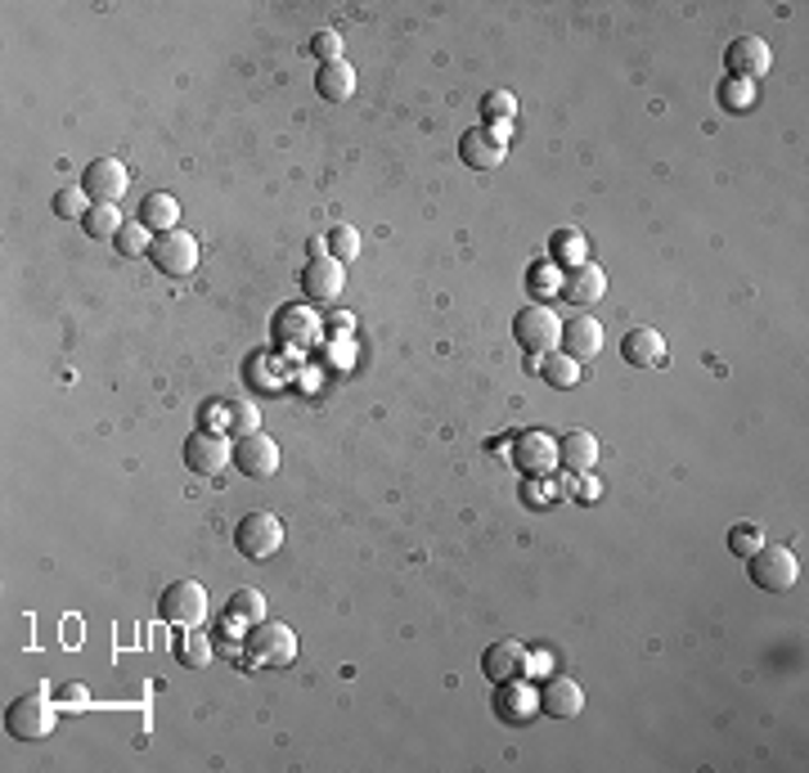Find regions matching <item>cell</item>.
<instances>
[{"label":"cell","mask_w":809,"mask_h":773,"mask_svg":"<svg viewBox=\"0 0 809 773\" xmlns=\"http://www.w3.org/2000/svg\"><path fill=\"white\" fill-rule=\"evenodd\" d=\"M5 729H10V738H19V742H41V738H50V733H55V702L45 697V693H23V697L10 702V710H5Z\"/></svg>","instance_id":"obj_1"},{"label":"cell","mask_w":809,"mask_h":773,"mask_svg":"<svg viewBox=\"0 0 809 773\" xmlns=\"http://www.w3.org/2000/svg\"><path fill=\"white\" fill-rule=\"evenodd\" d=\"M746 562H751V580L765 594H787L800 580V562H796V553L787 545H760Z\"/></svg>","instance_id":"obj_2"},{"label":"cell","mask_w":809,"mask_h":773,"mask_svg":"<svg viewBox=\"0 0 809 773\" xmlns=\"http://www.w3.org/2000/svg\"><path fill=\"white\" fill-rule=\"evenodd\" d=\"M158 616L167 625H180V630H199L203 616H207V590L199 580H171L158 598Z\"/></svg>","instance_id":"obj_3"},{"label":"cell","mask_w":809,"mask_h":773,"mask_svg":"<svg viewBox=\"0 0 809 773\" xmlns=\"http://www.w3.org/2000/svg\"><path fill=\"white\" fill-rule=\"evenodd\" d=\"M234 545H239L244 558L266 562V558H274L283 549V522L274 513H261V508L257 513H244L239 526H234Z\"/></svg>","instance_id":"obj_4"},{"label":"cell","mask_w":809,"mask_h":773,"mask_svg":"<svg viewBox=\"0 0 809 773\" xmlns=\"http://www.w3.org/2000/svg\"><path fill=\"white\" fill-rule=\"evenodd\" d=\"M154 266L167 275V279H189L199 270V238L184 234V229H167V234H154V248H149Z\"/></svg>","instance_id":"obj_5"},{"label":"cell","mask_w":809,"mask_h":773,"mask_svg":"<svg viewBox=\"0 0 809 773\" xmlns=\"http://www.w3.org/2000/svg\"><path fill=\"white\" fill-rule=\"evenodd\" d=\"M513 337H517V347L521 351H531V356H549V351H558V343H562V324H558V315L549 311V306H527L517 320H513Z\"/></svg>","instance_id":"obj_6"},{"label":"cell","mask_w":809,"mask_h":773,"mask_svg":"<svg viewBox=\"0 0 809 773\" xmlns=\"http://www.w3.org/2000/svg\"><path fill=\"white\" fill-rule=\"evenodd\" d=\"M248 657L257 665H293L297 657V635L283 620H257L248 630Z\"/></svg>","instance_id":"obj_7"},{"label":"cell","mask_w":809,"mask_h":773,"mask_svg":"<svg viewBox=\"0 0 809 773\" xmlns=\"http://www.w3.org/2000/svg\"><path fill=\"white\" fill-rule=\"evenodd\" d=\"M81 189L90 193V203H122L126 189H131V171L117 163V158H94L81 176Z\"/></svg>","instance_id":"obj_8"},{"label":"cell","mask_w":809,"mask_h":773,"mask_svg":"<svg viewBox=\"0 0 809 773\" xmlns=\"http://www.w3.org/2000/svg\"><path fill=\"white\" fill-rule=\"evenodd\" d=\"M459 158L472 171H499L504 158H508V131L504 126H495V131H468L459 139Z\"/></svg>","instance_id":"obj_9"},{"label":"cell","mask_w":809,"mask_h":773,"mask_svg":"<svg viewBox=\"0 0 809 773\" xmlns=\"http://www.w3.org/2000/svg\"><path fill=\"white\" fill-rule=\"evenodd\" d=\"M184 463H189V472H199V477H216V472H225V463H234V450L225 446L221 432H189Z\"/></svg>","instance_id":"obj_10"},{"label":"cell","mask_w":809,"mask_h":773,"mask_svg":"<svg viewBox=\"0 0 809 773\" xmlns=\"http://www.w3.org/2000/svg\"><path fill=\"white\" fill-rule=\"evenodd\" d=\"M724 64H729V77L751 81V77H765L774 68V51L765 36H738V41H729Z\"/></svg>","instance_id":"obj_11"},{"label":"cell","mask_w":809,"mask_h":773,"mask_svg":"<svg viewBox=\"0 0 809 773\" xmlns=\"http://www.w3.org/2000/svg\"><path fill=\"white\" fill-rule=\"evenodd\" d=\"M482 670H486V680H495V684H521V680H527V670H531V657H527V648H521V643L499 639V643H491L482 652Z\"/></svg>","instance_id":"obj_12"},{"label":"cell","mask_w":809,"mask_h":773,"mask_svg":"<svg viewBox=\"0 0 809 773\" xmlns=\"http://www.w3.org/2000/svg\"><path fill=\"white\" fill-rule=\"evenodd\" d=\"M513 463L527 477H549L558 468V441L549 432H521L513 441Z\"/></svg>","instance_id":"obj_13"},{"label":"cell","mask_w":809,"mask_h":773,"mask_svg":"<svg viewBox=\"0 0 809 773\" xmlns=\"http://www.w3.org/2000/svg\"><path fill=\"white\" fill-rule=\"evenodd\" d=\"M234 463H239L244 477H274L279 472V446L274 437H266V432H248V437H239V446H234Z\"/></svg>","instance_id":"obj_14"},{"label":"cell","mask_w":809,"mask_h":773,"mask_svg":"<svg viewBox=\"0 0 809 773\" xmlns=\"http://www.w3.org/2000/svg\"><path fill=\"white\" fill-rule=\"evenodd\" d=\"M558 293H562L571 306H594V302L607 293V275H603V266L581 261V266H571V270L562 275V288H558Z\"/></svg>","instance_id":"obj_15"},{"label":"cell","mask_w":809,"mask_h":773,"mask_svg":"<svg viewBox=\"0 0 809 773\" xmlns=\"http://www.w3.org/2000/svg\"><path fill=\"white\" fill-rule=\"evenodd\" d=\"M342 283H347V275H342V261L338 257H315L302 270V288H306L311 302H333V298L342 293Z\"/></svg>","instance_id":"obj_16"},{"label":"cell","mask_w":809,"mask_h":773,"mask_svg":"<svg viewBox=\"0 0 809 773\" xmlns=\"http://www.w3.org/2000/svg\"><path fill=\"white\" fill-rule=\"evenodd\" d=\"M540 710H549L553 719H576L585 710V688L571 674H558L540 688Z\"/></svg>","instance_id":"obj_17"},{"label":"cell","mask_w":809,"mask_h":773,"mask_svg":"<svg viewBox=\"0 0 809 773\" xmlns=\"http://www.w3.org/2000/svg\"><path fill=\"white\" fill-rule=\"evenodd\" d=\"M562 347L571 360H594L603 351V324L594 315H576L571 324H562Z\"/></svg>","instance_id":"obj_18"},{"label":"cell","mask_w":809,"mask_h":773,"mask_svg":"<svg viewBox=\"0 0 809 773\" xmlns=\"http://www.w3.org/2000/svg\"><path fill=\"white\" fill-rule=\"evenodd\" d=\"M621 360L626 365H634V369H652V365H661L665 360V337L656 333V328H630L626 337H621Z\"/></svg>","instance_id":"obj_19"},{"label":"cell","mask_w":809,"mask_h":773,"mask_svg":"<svg viewBox=\"0 0 809 773\" xmlns=\"http://www.w3.org/2000/svg\"><path fill=\"white\" fill-rule=\"evenodd\" d=\"M558 463L566 468V472H594V463H598V437L594 432H585V427H576V432H566V437L558 441Z\"/></svg>","instance_id":"obj_20"},{"label":"cell","mask_w":809,"mask_h":773,"mask_svg":"<svg viewBox=\"0 0 809 773\" xmlns=\"http://www.w3.org/2000/svg\"><path fill=\"white\" fill-rule=\"evenodd\" d=\"M315 90H319V100H333V104L351 100V94H356V68H351L347 59H338V64H319V72H315Z\"/></svg>","instance_id":"obj_21"},{"label":"cell","mask_w":809,"mask_h":773,"mask_svg":"<svg viewBox=\"0 0 809 773\" xmlns=\"http://www.w3.org/2000/svg\"><path fill=\"white\" fill-rule=\"evenodd\" d=\"M139 221H145L154 234H167V229H176V221H180V203L171 199V193H149L145 208H139Z\"/></svg>","instance_id":"obj_22"},{"label":"cell","mask_w":809,"mask_h":773,"mask_svg":"<svg viewBox=\"0 0 809 773\" xmlns=\"http://www.w3.org/2000/svg\"><path fill=\"white\" fill-rule=\"evenodd\" d=\"M540 373H544L549 386H562V392H566V386L581 382V360H571L566 351H549V356L540 360Z\"/></svg>","instance_id":"obj_23"},{"label":"cell","mask_w":809,"mask_h":773,"mask_svg":"<svg viewBox=\"0 0 809 773\" xmlns=\"http://www.w3.org/2000/svg\"><path fill=\"white\" fill-rule=\"evenodd\" d=\"M117 253L122 257H145L149 248H154V229L145 225V221H122V229H117Z\"/></svg>","instance_id":"obj_24"},{"label":"cell","mask_w":809,"mask_h":773,"mask_svg":"<svg viewBox=\"0 0 809 773\" xmlns=\"http://www.w3.org/2000/svg\"><path fill=\"white\" fill-rule=\"evenodd\" d=\"M176 661L189 670H203V665H212V643L199 630H184V639H176Z\"/></svg>","instance_id":"obj_25"},{"label":"cell","mask_w":809,"mask_h":773,"mask_svg":"<svg viewBox=\"0 0 809 773\" xmlns=\"http://www.w3.org/2000/svg\"><path fill=\"white\" fill-rule=\"evenodd\" d=\"M86 234L90 238H117V229H122V216H117V208L113 203H94L90 212H86Z\"/></svg>","instance_id":"obj_26"},{"label":"cell","mask_w":809,"mask_h":773,"mask_svg":"<svg viewBox=\"0 0 809 773\" xmlns=\"http://www.w3.org/2000/svg\"><path fill=\"white\" fill-rule=\"evenodd\" d=\"M720 104L733 109V113H746V109L755 104V86L742 81V77H724V81H720Z\"/></svg>","instance_id":"obj_27"},{"label":"cell","mask_w":809,"mask_h":773,"mask_svg":"<svg viewBox=\"0 0 809 773\" xmlns=\"http://www.w3.org/2000/svg\"><path fill=\"white\" fill-rule=\"evenodd\" d=\"M55 212H59L64 221H86V212H90V193H86L81 184L59 189V193H55Z\"/></svg>","instance_id":"obj_28"},{"label":"cell","mask_w":809,"mask_h":773,"mask_svg":"<svg viewBox=\"0 0 809 773\" xmlns=\"http://www.w3.org/2000/svg\"><path fill=\"white\" fill-rule=\"evenodd\" d=\"M328 257L356 261V257H360V234H356L351 225H333V229H328Z\"/></svg>","instance_id":"obj_29"},{"label":"cell","mask_w":809,"mask_h":773,"mask_svg":"<svg viewBox=\"0 0 809 773\" xmlns=\"http://www.w3.org/2000/svg\"><path fill=\"white\" fill-rule=\"evenodd\" d=\"M229 616L234 620H266V598H261V590H239L229 598Z\"/></svg>","instance_id":"obj_30"},{"label":"cell","mask_w":809,"mask_h":773,"mask_svg":"<svg viewBox=\"0 0 809 773\" xmlns=\"http://www.w3.org/2000/svg\"><path fill=\"white\" fill-rule=\"evenodd\" d=\"M760 545H765V530H760L755 522H738V526L729 530V549H733L738 558H751Z\"/></svg>","instance_id":"obj_31"},{"label":"cell","mask_w":809,"mask_h":773,"mask_svg":"<svg viewBox=\"0 0 809 773\" xmlns=\"http://www.w3.org/2000/svg\"><path fill=\"white\" fill-rule=\"evenodd\" d=\"M225 418H229L225 427L239 432V437H248V432H261V427H257L261 414H257V405H248V401H229V405H225Z\"/></svg>","instance_id":"obj_32"},{"label":"cell","mask_w":809,"mask_h":773,"mask_svg":"<svg viewBox=\"0 0 809 773\" xmlns=\"http://www.w3.org/2000/svg\"><path fill=\"white\" fill-rule=\"evenodd\" d=\"M482 109H486L491 122H513V117H517V94H513V90H491Z\"/></svg>","instance_id":"obj_33"},{"label":"cell","mask_w":809,"mask_h":773,"mask_svg":"<svg viewBox=\"0 0 809 773\" xmlns=\"http://www.w3.org/2000/svg\"><path fill=\"white\" fill-rule=\"evenodd\" d=\"M311 55H315L319 64H338V59H342V36L333 32V27H328V32H315V36H311Z\"/></svg>","instance_id":"obj_34"},{"label":"cell","mask_w":809,"mask_h":773,"mask_svg":"<svg viewBox=\"0 0 809 773\" xmlns=\"http://www.w3.org/2000/svg\"><path fill=\"white\" fill-rule=\"evenodd\" d=\"M553 257H566V261H585V234H576V229H558L553 234Z\"/></svg>","instance_id":"obj_35"},{"label":"cell","mask_w":809,"mask_h":773,"mask_svg":"<svg viewBox=\"0 0 809 773\" xmlns=\"http://www.w3.org/2000/svg\"><path fill=\"white\" fill-rule=\"evenodd\" d=\"M531 288H536V293H553V288H562V275L553 266H536L531 270Z\"/></svg>","instance_id":"obj_36"},{"label":"cell","mask_w":809,"mask_h":773,"mask_svg":"<svg viewBox=\"0 0 809 773\" xmlns=\"http://www.w3.org/2000/svg\"><path fill=\"white\" fill-rule=\"evenodd\" d=\"M576 500H585V504L603 500V486H598V481H594V472H581V486H576Z\"/></svg>","instance_id":"obj_37"},{"label":"cell","mask_w":809,"mask_h":773,"mask_svg":"<svg viewBox=\"0 0 809 773\" xmlns=\"http://www.w3.org/2000/svg\"><path fill=\"white\" fill-rule=\"evenodd\" d=\"M59 697H64V702H72V706H77V702H81V706L90 702V693H86L81 684H64V688H59Z\"/></svg>","instance_id":"obj_38"}]
</instances>
